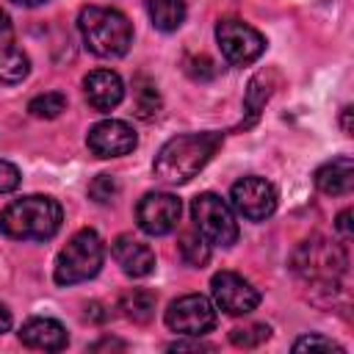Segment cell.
<instances>
[{
  "label": "cell",
  "mask_w": 354,
  "mask_h": 354,
  "mask_svg": "<svg viewBox=\"0 0 354 354\" xmlns=\"http://www.w3.org/2000/svg\"><path fill=\"white\" fill-rule=\"evenodd\" d=\"M221 147V133H185L169 138L155 158V177L166 185H183L196 177Z\"/></svg>",
  "instance_id": "cell-1"
},
{
  "label": "cell",
  "mask_w": 354,
  "mask_h": 354,
  "mask_svg": "<svg viewBox=\"0 0 354 354\" xmlns=\"http://www.w3.org/2000/svg\"><path fill=\"white\" fill-rule=\"evenodd\" d=\"M61 205L41 194L14 199L0 213V230L17 241H47L61 230Z\"/></svg>",
  "instance_id": "cell-2"
},
{
  "label": "cell",
  "mask_w": 354,
  "mask_h": 354,
  "mask_svg": "<svg viewBox=\"0 0 354 354\" xmlns=\"http://www.w3.org/2000/svg\"><path fill=\"white\" fill-rule=\"evenodd\" d=\"M77 28H80L83 44L100 58H119L133 44V28L127 17L116 8L86 6L80 8Z\"/></svg>",
  "instance_id": "cell-3"
},
{
  "label": "cell",
  "mask_w": 354,
  "mask_h": 354,
  "mask_svg": "<svg viewBox=\"0 0 354 354\" xmlns=\"http://www.w3.org/2000/svg\"><path fill=\"white\" fill-rule=\"evenodd\" d=\"M105 260V243L94 230H77L66 246L55 257V282L58 285H77L91 279Z\"/></svg>",
  "instance_id": "cell-4"
},
{
  "label": "cell",
  "mask_w": 354,
  "mask_h": 354,
  "mask_svg": "<svg viewBox=\"0 0 354 354\" xmlns=\"http://www.w3.org/2000/svg\"><path fill=\"white\" fill-rule=\"evenodd\" d=\"M346 252L324 238H310L299 246L296 257H293V268L296 274H301L307 282L313 285H332L337 288V279L346 274Z\"/></svg>",
  "instance_id": "cell-5"
},
{
  "label": "cell",
  "mask_w": 354,
  "mask_h": 354,
  "mask_svg": "<svg viewBox=\"0 0 354 354\" xmlns=\"http://www.w3.org/2000/svg\"><path fill=\"white\" fill-rule=\"evenodd\" d=\"M191 213H194V221H196V230L205 241L216 243V246H232L238 241V224H235V216L230 210V205L213 194V191H205L199 196H194L191 202Z\"/></svg>",
  "instance_id": "cell-6"
},
{
  "label": "cell",
  "mask_w": 354,
  "mask_h": 354,
  "mask_svg": "<svg viewBox=\"0 0 354 354\" xmlns=\"http://www.w3.org/2000/svg\"><path fill=\"white\" fill-rule=\"evenodd\" d=\"M216 41L221 47V55L235 66H246L257 61L266 50L263 33L241 19H221L216 25Z\"/></svg>",
  "instance_id": "cell-7"
},
{
  "label": "cell",
  "mask_w": 354,
  "mask_h": 354,
  "mask_svg": "<svg viewBox=\"0 0 354 354\" xmlns=\"http://www.w3.org/2000/svg\"><path fill=\"white\" fill-rule=\"evenodd\" d=\"M166 326L171 332H180V335L199 337L216 326V310L202 293H188V296H180L169 304Z\"/></svg>",
  "instance_id": "cell-8"
},
{
  "label": "cell",
  "mask_w": 354,
  "mask_h": 354,
  "mask_svg": "<svg viewBox=\"0 0 354 354\" xmlns=\"http://www.w3.org/2000/svg\"><path fill=\"white\" fill-rule=\"evenodd\" d=\"M232 207L249 221H266L277 210V188L266 177H241L230 191Z\"/></svg>",
  "instance_id": "cell-9"
},
{
  "label": "cell",
  "mask_w": 354,
  "mask_h": 354,
  "mask_svg": "<svg viewBox=\"0 0 354 354\" xmlns=\"http://www.w3.org/2000/svg\"><path fill=\"white\" fill-rule=\"evenodd\" d=\"M180 213H183L180 199L166 191L144 194L141 202L136 205V221L147 235H169L177 227Z\"/></svg>",
  "instance_id": "cell-10"
},
{
  "label": "cell",
  "mask_w": 354,
  "mask_h": 354,
  "mask_svg": "<svg viewBox=\"0 0 354 354\" xmlns=\"http://www.w3.org/2000/svg\"><path fill=\"white\" fill-rule=\"evenodd\" d=\"M210 290H213L216 304L224 313H230V315H246V313H252L260 304L257 288L249 279H243L241 274H235V271H218V274H213Z\"/></svg>",
  "instance_id": "cell-11"
},
{
  "label": "cell",
  "mask_w": 354,
  "mask_h": 354,
  "mask_svg": "<svg viewBox=\"0 0 354 354\" xmlns=\"http://www.w3.org/2000/svg\"><path fill=\"white\" fill-rule=\"evenodd\" d=\"M86 144H88V149L97 158H119V155L133 152L138 138H136V130L127 122H122V119H102V122H97L88 130Z\"/></svg>",
  "instance_id": "cell-12"
},
{
  "label": "cell",
  "mask_w": 354,
  "mask_h": 354,
  "mask_svg": "<svg viewBox=\"0 0 354 354\" xmlns=\"http://www.w3.org/2000/svg\"><path fill=\"white\" fill-rule=\"evenodd\" d=\"M83 91H86V100H88V105L94 111H111V108H116L122 102L124 83L111 69H94V72L86 75Z\"/></svg>",
  "instance_id": "cell-13"
},
{
  "label": "cell",
  "mask_w": 354,
  "mask_h": 354,
  "mask_svg": "<svg viewBox=\"0 0 354 354\" xmlns=\"http://www.w3.org/2000/svg\"><path fill=\"white\" fill-rule=\"evenodd\" d=\"M113 260L133 279L149 277L155 271V252L147 243H141L138 238H133V235H119L113 241Z\"/></svg>",
  "instance_id": "cell-14"
},
{
  "label": "cell",
  "mask_w": 354,
  "mask_h": 354,
  "mask_svg": "<svg viewBox=\"0 0 354 354\" xmlns=\"http://www.w3.org/2000/svg\"><path fill=\"white\" fill-rule=\"evenodd\" d=\"M19 340L28 348H39V351H61L69 343L66 329L53 318H30V321H25L22 329H19Z\"/></svg>",
  "instance_id": "cell-15"
},
{
  "label": "cell",
  "mask_w": 354,
  "mask_h": 354,
  "mask_svg": "<svg viewBox=\"0 0 354 354\" xmlns=\"http://www.w3.org/2000/svg\"><path fill=\"white\" fill-rule=\"evenodd\" d=\"M351 185H354V160L348 155L332 158L315 171V188L326 196H343L351 191Z\"/></svg>",
  "instance_id": "cell-16"
},
{
  "label": "cell",
  "mask_w": 354,
  "mask_h": 354,
  "mask_svg": "<svg viewBox=\"0 0 354 354\" xmlns=\"http://www.w3.org/2000/svg\"><path fill=\"white\" fill-rule=\"evenodd\" d=\"M155 304H158V296L147 288H130L119 296V310L133 324H149L155 315Z\"/></svg>",
  "instance_id": "cell-17"
},
{
  "label": "cell",
  "mask_w": 354,
  "mask_h": 354,
  "mask_svg": "<svg viewBox=\"0 0 354 354\" xmlns=\"http://www.w3.org/2000/svg\"><path fill=\"white\" fill-rule=\"evenodd\" d=\"M144 3L152 25L163 33L177 30L185 19V0H144Z\"/></svg>",
  "instance_id": "cell-18"
},
{
  "label": "cell",
  "mask_w": 354,
  "mask_h": 354,
  "mask_svg": "<svg viewBox=\"0 0 354 354\" xmlns=\"http://www.w3.org/2000/svg\"><path fill=\"white\" fill-rule=\"evenodd\" d=\"M133 108H136V116L138 119H155L158 111H160V94H158V86L147 77V75H138L133 80Z\"/></svg>",
  "instance_id": "cell-19"
},
{
  "label": "cell",
  "mask_w": 354,
  "mask_h": 354,
  "mask_svg": "<svg viewBox=\"0 0 354 354\" xmlns=\"http://www.w3.org/2000/svg\"><path fill=\"white\" fill-rule=\"evenodd\" d=\"M30 69L28 55L14 44H0V83H19Z\"/></svg>",
  "instance_id": "cell-20"
},
{
  "label": "cell",
  "mask_w": 354,
  "mask_h": 354,
  "mask_svg": "<svg viewBox=\"0 0 354 354\" xmlns=\"http://www.w3.org/2000/svg\"><path fill=\"white\" fill-rule=\"evenodd\" d=\"M268 97H271V75L268 72H260V75L252 77V83L246 88V113H249V122L246 124H252L260 116V111H263V105H266Z\"/></svg>",
  "instance_id": "cell-21"
},
{
  "label": "cell",
  "mask_w": 354,
  "mask_h": 354,
  "mask_svg": "<svg viewBox=\"0 0 354 354\" xmlns=\"http://www.w3.org/2000/svg\"><path fill=\"white\" fill-rule=\"evenodd\" d=\"M28 111L36 119H55L66 111V97L61 91H44L28 102Z\"/></svg>",
  "instance_id": "cell-22"
},
{
  "label": "cell",
  "mask_w": 354,
  "mask_h": 354,
  "mask_svg": "<svg viewBox=\"0 0 354 354\" xmlns=\"http://www.w3.org/2000/svg\"><path fill=\"white\" fill-rule=\"evenodd\" d=\"M180 254L188 266H205L210 260V243L199 232H183L180 235Z\"/></svg>",
  "instance_id": "cell-23"
},
{
  "label": "cell",
  "mask_w": 354,
  "mask_h": 354,
  "mask_svg": "<svg viewBox=\"0 0 354 354\" xmlns=\"http://www.w3.org/2000/svg\"><path fill=\"white\" fill-rule=\"evenodd\" d=\"M271 329L266 324H249V326H235L230 332V340L238 346V348H254L260 346L263 340H268Z\"/></svg>",
  "instance_id": "cell-24"
},
{
  "label": "cell",
  "mask_w": 354,
  "mask_h": 354,
  "mask_svg": "<svg viewBox=\"0 0 354 354\" xmlns=\"http://www.w3.org/2000/svg\"><path fill=\"white\" fill-rule=\"evenodd\" d=\"M116 194H119V183H116L111 174H97V177L91 180V185H88V196H91L94 202H100V205L111 202Z\"/></svg>",
  "instance_id": "cell-25"
},
{
  "label": "cell",
  "mask_w": 354,
  "mask_h": 354,
  "mask_svg": "<svg viewBox=\"0 0 354 354\" xmlns=\"http://www.w3.org/2000/svg\"><path fill=\"white\" fill-rule=\"evenodd\" d=\"M293 351H337V354H343V346H337L335 340L321 337V335H304L293 343Z\"/></svg>",
  "instance_id": "cell-26"
},
{
  "label": "cell",
  "mask_w": 354,
  "mask_h": 354,
  "mask_svg": "<svg viewBox=\"0 0 354 354\" xmlns=\"http://www.w3.org/2000/svg\"><path fill=\"white\" fill-rule=\"evenodd\" d=\"M185 72L194 80H210V77H216L218 69L207 55H191V58H185Z\"/></svg>",
  "instance_id": "cell-27"
},
{
  "label": "cell",
  "mask_w": 354,
  "mask_h": 354,
  "mask_svg": "<svg viewBox=\"0 0 354 354\" xmlns=\"http://www.w3.org/2000/svg\"><path fill=\"white\" fill-rule=\"evenodd\" d=\"M19 169L8 160H0V194H11L19 188Z\"/></svg>",
  "instance_id": "cell-28"
},
{
  "label": "cell",
  "mask_w": 354,
  "mask_h": 354,
  "mask_svg": "<svg viewBox=\"0 0 354 354\" xmlns=\"http://www.w3.org/2000/svg\"><path fill=\"white\" fill-rule=\"evenodd\" d=\"M8 41H14V39H11V19H8V14L0 8V44H8Z\"/></svg>",
  "instance_id": "cell-29"
},
{
  "label": "cell",
  "mask_w": 354,
  "mask_h": 354,
  "mask_svg": "<svg viewBox=\"0 0 354 354\" xmlns=\"http://www.w3.org/2000/svg\"><path fill=\"white\" fill-rule=\"evenodd\" d=\"M337 230H340L346 238L351 235V210H348V207H346V210L337 216Z\"/></svg>",
  "instance_id": "cell-30"
},
{
  "label": "cell",
  "mask_w": 354,
  "mask_h": 354,
  "mask_svg": "<svg viewBox=\"0 0 354 354\" xmlns=\"http://www.w3.org/2000/svg\"><path fill=\"white\" fill-rule=\"evenodd\" d=\"M210 346H205V343H171L169 346V351H207Z\"/></svg>",
  "instance_id": "cell-31"
},
{
  "label": "cell",
  "mask_w": 354,
  "mask_h": 354,
  "mask_svg": "<svg viewBox=\"0 0 354 354\" xmlns=\"http://www.w3.org/2000/svg\"><path fill=\"white\" fill-rule=\"evenodd\" d=\"M91 348H94V351H102V348H124V343H122V340H111V337H105V340L94 343Z\"/></svg>",
  "instance_id": "cell-32"
},
{
  "label": "cell",
  "mask_w": 354,
  "mask_h": 354,
  "mask_svg": "<svg viewBox=\"0 0 354 354\" xmlns=\"http://www.w3.org/2000/svg\"><path fill=\"white\" fill-rule=\"evenodd\" d=\"M11 329V313L6 310V304H0V335Z\"/></svg>",
  "instance_id": "cell-33"
},
{
  "label": "cell",
  "mask_w": 354,
  "mask_h": 354,
  "mask_svg": "<svg viewBox=\"0 0 354 354\" xmlns=\"http://www.w3.org/2000/svg\"><path fill=\"white\" fill-rule=\"evenodd\" d=\"M343 133L351 136V108H343Z\"/></svg>",
  "instance_id": "cell-34"
},
{
  "label": "cell",
  "mask_w": 354,
  "mask_h": 354,
  "mask_svg": "<svg viewBox=\"0 0 354 354\" xmlns=\"http://www.w3.org/2000/svg\"><path fill=\"white\" fill-rule=\"evenodd\" d=\"M14 3H17V6H28V8H30V6H41V3H47V0H14Z\"/></svg>",
  "instance_id": "cell-35"
}]
</instances>
